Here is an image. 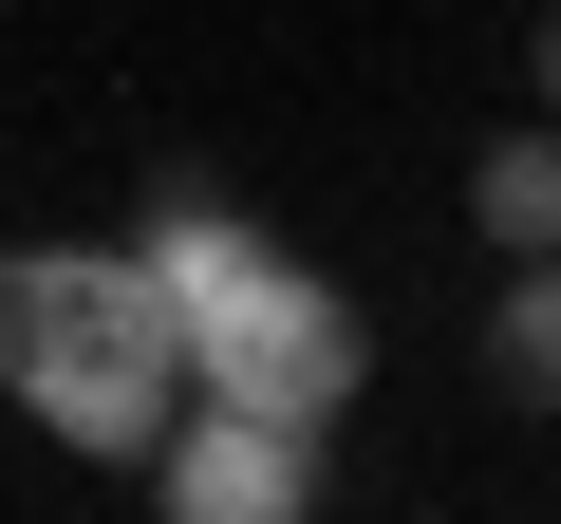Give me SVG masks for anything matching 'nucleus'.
Masks as SVG:
<instances>
[{"mask_svg":"<svg viewBox=\"0 0 561 524\" xmlns=\"http://www.w3.org/2000/svg\"><path fill=\"white\" fill-rule=\"evenodd\" d=\"M0 394H20L76 468H150V431L187 412V319L131 243H20L0 262Z\"/></svg>","mask_w":561,"mask_h":524,"instance_id":"nucleus-2","label":"nucleus"},{"mask_svg":"<svg viewBox=\"0 0 561 524\" xmlns=\"http://www.w3.org/2000/svg\"><path fill=\"white\" fill-rule=\"evenodd\" d=\"M486 394H505V412H561V243L505 262V300H486Z\"/></svg>","mask_w":561,"mask_h":524,"instance_id":"nucleus-4","label":"nucleus"},{"mask_svg":"<svg viewBox=\"0 0 561 524\" xmlns=\"http://www.w3.org/2000/svg\"><path fill=\"white\" fill-rule=\"evenodd\" d=\"M468 225H486L505 262H542V243H561V113H542V132H505V150L468 169Z\"/></svg>","mask_w":561,"mask_h":524,"instance_id":"nucleus-5","label":"nucleus"},{"mask_svg":"<svg viewBox=\"0 0 561 524\" xmlns=\"http://www.w3.org/2000/svg\"><path fill=\"white\" fill-rule=\"evenodd\" d=\"M150 524H319V431L187 394V412L150 431Z\"/></svg>","mask_w":561,"mask_h":524,"instance_id":"nucleus-3","label":"nucleus"},{"mask_svg":"<svg viewBox=\"0 0 561 524\" xmlns=\"http://www.w3.org/2000/svg\"><path fill=\"white\" fill-rule=\"evenodd\" d=\"M131 262L169 282V319H187V394H225V412H280V431H337V412H356V375H375V319L319 282V262H280V243L225 206V169H150V206H131Z\"/></svg>","mask_w":561,"mask_h":524,"instance_id":"nucleus-1","label":"nucleus"},{"mask_svg":"<svg viewBox=\"0 0 561 524\" xmlns=\"http://www.w3.org/2000/svg\"><path fill=\"white\" fill-rule=\"evenodd\" d=\"M524 57H542V113H561V0H542V38H524Z\"/></svg>","mask_w":561,"mask_h":524,"instance_id":"nucleus-6","label":"nucleus"}]
</instances>
